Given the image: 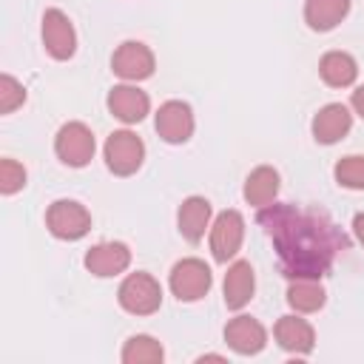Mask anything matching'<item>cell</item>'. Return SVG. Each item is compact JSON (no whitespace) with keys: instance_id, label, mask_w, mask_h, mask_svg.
I'll list each match as a JSON object with an SVG mask.
<instances>
[{"instance_id":"6da1fadb","label":"cell","mask_w":364,"mask_h":364,"mask_svg":"<svg viewBox=\"0 0 364 364\" xmlns=\"http://www.w3.org/2000/svg\"><path fill=\"white\" fill-rule=\"evenodd\" d=\"M259 225L273 239L287 279H321L336 256L347 250L344 233L318 210L264 205L259 210Z\"/></svg>"},{"instance_id":"7a4b0ae2","label":"cell","mask_w":364,"mask_h":364,"mask_svg":"<svg viewBox=\"0 0 364 364\" xmlns=\"http://www.w3.org/2000/svg\"><path fill=\"white\" fill-rule=\"evenodd\" d=\"M119 307L131 316H151L162 304V287L151 273H131L117 290Z\"/></svg>"},{"instance_id":"3957f363","label":"cell","mask_w":364,"mask_h":364,"mask_svg":"<svg viewBox=\"0 0 364 364\" xmlns=\"http://www.w3.org/2000/svg\"><path fill=\"white\" fill-rule=\"evenodd\" d=\"M46 228L63 242H77L91 230V213L74 199H57L46 210Z\"/></svg>"},{"instance_id":"277c9868","label":"cell","mask_w":364,"mask_h":364,"mask_svg":"<svg viewBox=\"0 0 364 364\" xmlns=\"http://www.w3.org/2000/svg\"><path fill=\"white\" fill-rule=\"evenodd\" d=\"M94 151H97V142L85 122H65L54 136V154L68 168H85Z\"/></svg>"},{"instance_id":"5b68a950","label":"cell","mask_w":364,"mask_h":364,"mask_svg":"<svg viewBox=\"0 0 364 364\" xmlns=\"http://www.w3.org/2000/svg\"><path fill=\"white\" fill-rule=\"evenodd\" d=\"M105 165L111 173L117 176H131L142 168V159H145V142L134 134V131H114L108 139H105Z\"/></svg>"},{"instance_id":"8992f818","label":"cell","mask_w":364,"mask_h":364,"mask_svg":"<svg viewBox=\"0 0 364 364\" xmlns=\"http://www.w3.org/2000/svg\"><path fill=\"white\" fill-rule=\"evenodd\" d=\"M168 284H171V293L179 301H199L202 296H208V290L213 284V276H210V267L202 259H182L171 267Z\"/></svg>"},{"instance_id":"52a82bcc","label":"cell","mask_w":364,"mask_h":364,"mask_svg":"<svg viewBox=\"0 0 364 364\" xmlns=\"http://www.w3.org/2000/svg\"><path fill=\"white\" fill-rule=\"evenodd\" d=\"M154 65H156L154 51H151L145 43H139V40H125V43L114 51V57H111V71H114L117 77H122L125 82L148 80V77L154 74Z\"/></svg>"},{"instance_id":"ba28073f","label":"cell","mask_w":364,"mask_h":364,"mask_svg":"<svg viewBox=\"0 0 364 364\" xmlns=\"http://www.w3.org/2000/svg\"><path fill=\"white\" fill-rule=\"evenodd\" d=\"M245 239V219L239 210H222L210 225V253L216 262H230Z\"/></svg>"},{"instance_id":"9c48e42d","label":"cell","mask_w":364,"mask_h":364,"mask_svg":"<svg viewBox=\"0 0 364 364\" xmlns=\"http://www.w3.org/2000/svg\"><path fill=\"white\" fill-rule=\"evenodd\" d=\"M154 125H156V134H159L165 142L182 145V142H188V139L193 136V125H196V122H193V111H191L188 102H182V100H168V102L159 105Z\"/></svg>"},{"instance_id":"30bf717a","label":"cell","mask_w":364,"mask_h":364,"mask_svg":"<svg viewBox=\"0 0 364 364\" xmlns=\"http://www.w3.org/2000/svg\"><path fill=\"white\" fill-rule=\"evenodd\" d=\"M43 46L54 60H68L77 51V31L65 11L46 9L43 14Z\"/></svg>"},{"instance_id":"8fae6325","label":"cell","mask_w":364,"mask_h":364,"mask_svg":"<svg viewBox=\"0 0 364 364\" xmlns=\"http://www.w3.org/2000/svg\"><path fill=\"white\" fill-rule=\"evenodd\" d=\"M105 105H108L111 117H117V119L125 122V125L142 122V119L148 117V111H151V100H148V94H145L142 88H136V85H128V82L114 85V88L108 91Z\"/></svg>"},{"instance_id":"7c38bea8","label":"cell","mask_w":364,"mask_h":364,"mask_svg":"<svg viewBox=\"0 0 364 364\" xmlns=\"http://www.w3.org/2000/svg\"><path fill=\"white\" fill-rule=\"evenodd\" d=\"M225 341L239 355H256L267 344V330L250 316H236L225 324Z\"/></svg>"},{"instance_id":"4fadbf2b","label":"cell","mask_w":364,"mask_h":364,"mask_svg":"<svg viewBox=\"0 0 364 364\" xmlns=\"http://www.w3.org/2000/svg\"><path fill=\"white\" fill-rule=\"evenodd\" d=\"M128 264H131V250L122 242H100L85 253V267L100 279L119 276L122 270H128Z\"/></svg>"},{"instance_id":"5bb4252c","label":"cell","mask_w":364,"mask_h":364,"mask_svg":"<svg viewBox=\"0 0 364 364\" xmlns=\"http://www.w3.org/2000/svg\"><path fill=\"white\" fill-rule=\"evenodd\" d=\"M310 128H313L316 142L333 145V142H338V139H344V136L350 134V128H353V114H350L347 105L330 102V105H324V108L313 117V125H310Z\"/></svg>"},{"instance_id":"9a60e30c","label":"cell","mask_w":364,"mask_h":364,"mask_svg":"<svg viewBox=\"0 0 364 364\" xmlns=\"http://www.w3.org/2000/svg\"><path fill=\"white\" fill-rule=\"evenodd\" d=\"M273 336H276L279 347L293 355H307L316 347V333H313L310 321H304L299 316H282L273 327Z\"/></svg>"},{"instance_id":"2e32d148","label":"cell","mask_w":364,"mask_h":364,"mask_svg":"<svg viewBox=\"0 0 364 364\" xmlns=\"http://www.w3.org/2000/svg\"><path fill=\"white\" fill-rule=\"evenodd\" d=\"M176 225L191 245L202 242L205 230L210 228V202L205 196H188L176 210Z\"/></svg>"},{"instance_id":"e0dca14e","label":"cell","mask_w":364,"mask_h":364,"mask_svg":"<svg viewBox=\"0 0 364 364\" xmlns=\"http://www.w3.org/2000/svg\"><path fill=\"white\" fill-rule=\"evenodd\" d=\"M253 290H256V276H253V267L250 262L239 259L228 267L225 273V284H222V293H225V304L230 310H242L250 299H253Z\"/></svg>"},{"instance_id":"ac0fdd59","label":"cell","mask_w":364,"mask_h":364,"mask_svg":"<svg viewBox=\"0 0 364 364\" xmlns=\"http://www.w3.org/2000/svg\"><path fill=\"white\" fill-rule=\"evenodd\" d=\"M245 202L253 205V208H264L276 199L279 193V171L270 168V165H259L247 173L245 179Z\"/></svg>"},{"instance_id":"d6986e66","label":"cell","mask_w":364,"mask_h":364,"mask_svg":"<svg viewBox=\"0 0 364 364\" xmlns=\"http://www.w3.org/2000/svg\"><path fill=\"white\" fill-rule=\"evenodd\" d=\"M318 74L330 88H347L358 77V63L347 51H327L318 63Z\"/></svg>"},{"instance_id":"ffe728a7","label":"cell","mask_w":364,"mask_h":364,"mask_svg":"<svg viewBox=\"0 0 364 364\" xmlns=\"http://www.w3.org/2000/svg\"><path fill=\"white\" fill-rule=\"evenodd\" d=\"M350 11V0H307L304 3V23L313 31L336 28Z\"/></svg>"},{"instance_id":"44dd1931","label":"cell","mask_w":364,"mask_h":364,"mask_svg":"<svg viewBox=\"0 0 364 364\" xmlns=\"http://www.w3.org/2000/svg\"><path fill=\"white\" fill-rule=\"evenodd\" d=\"M324 301H327V293L318 284V279H293L287 287V304L296 313H316L324 307Z\"/></svg>"},{"instance_id":"7402d4cb","label":"cell","mask_w":364,"mask_h":364,"mask_svg":"<svg viewBox=\"0 0 364 364\" xmlns=\"http://www.w3.org/2000/svg\"><path fill=\"white\" fill-rule=\"evenodd\" d=\"M162 358H165V350L151 336H131L122 347V361L125 364H159Z\"/></svg>"},{"instance_id":"603a6c76","label":"cell","mask_w":364,"mask_h":364,"mask_svg":"<svg viewBox=\"0 0 364 364\" xmlns=\"http://www.w3.org/2000/svg\"><path fill=\"white\" fill-rule=\"evenodd\" d=\"M333 176L341 188H350V191H364V154H350V156H341L333 168Z\"/></svg>"},{"instance_id":"cb8c5ba5","label":"cell","mask_w":364,"mask_h":364,"mask_svg":"<svg viewBox=\"0 0 364 364\" xmlns=\"http://www.w3.org/2000/svg\"><path fill=\"white\" fill-rule=\"evenodd\" d=\"M23 102H26V88L11 74H3L0 77V114H11Z\"/></svg>"},{"instance_id":"d4e9b609","label":"cell","mask_w":364,"mask_h":364,"mask_svg":"<svg viewBox=\"0 0 364 364\" xmlns=\"http://www.w3.org/2000/svg\"><path fill=\"white\" fill-rule=\"evenodd\" d=\"M26 185V168L17 159H3L0 162V193L11 196Z\"/></svg>"},{"instance_id":"484cf974","label":"cell","mask_w":364,"mask_h":364,"mask_svg":"<svg viewBox=\"0 0 364 364\" xmlns=\"http://www.w3.org/2000/svg\"><path fill=\"white\" fill-rule=\"evenodd\" d=\"M350 105H353V111H355L358 117H364V85H358V88L353 91V97H350Z\"/></svg>"},{"instance_id":"4316f807","label":"cell","mask_w":364,"mask_h":364,"mask_svg":"<svg viewBox=\"0 0 364 364\" xmlns=\"http://www.w3.org/2000/svg\"><path fill=\"white\" fill-rule=\"evenodd\" d=\"M353 230H355L358 242L364 245V213H355V216H353Z\"/></svg>"}]
</instances>
